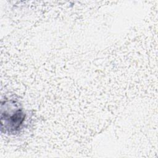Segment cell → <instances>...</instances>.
Returning a JSON list of instances; mask_svg holds the SVG:
<instances>
[{
	"label": "cell",
	"instance_id": "cell-1",
	"mask_svg": "<svg viewBox=\"0 0 158 158\" xmlns=\"http://www.w3.org/2000/svg\"><path fill=\"white\" fill-rule=\"evenodd\" d=\"M10 104V103H9ZM7 109L1 113V125L10 132L15 131L20 128L25 119V114L22 109L16 103H10V108L7 104Z\"/></svg>",
	"mask_w": 158,
	"mask_h": 158
}]
</instances>
